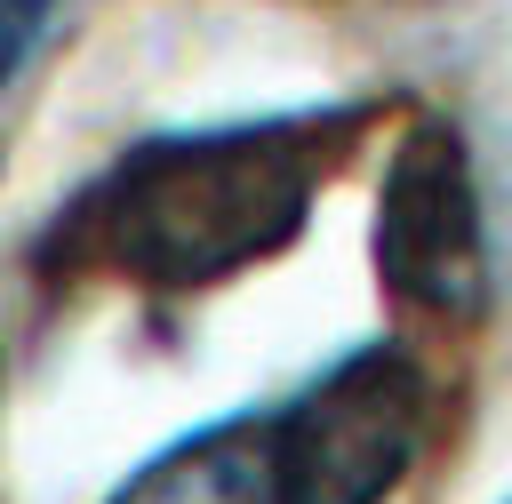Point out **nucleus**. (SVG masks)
Masks as SVG:
<instances>
[{"mask_svg":"<svg viewBox=\"0 0 512 504\" xmlns=\"http://www.w3.org/2000/svg\"><path fill=\"white\" fill-rule=\"evenodd\" d=\"M368 104L232 120V128H168L128 144L80 200L48 224V272H104L160 296L216 288L264 256H280L344 144L360 136Z\"/></svg>","mask_w":512,"mask_h":504,"instance_id":"1","label":"nucleus"},{"mask_svg":"<svg viewBox=\"0 0 512 504\" xmlns=\"http://www.w3.org/2000/svg\"><path fill=\"white\" fill-rule=\"evenodd\" d=\"M296 504H384L432 432V376L408 344H352L312 384L272 400Z\"/></svg>","mask_w":512,"mask_h":504,"instance_id":"2","label":"nucleus"},{"mask_svg":"<svg viewBox=\"0 0 512 504\" xmlns=\"http://www.w3.org/2000/svg\"><path fill=\"white\" fill-rule=\"evenodd\" d=\"M376 280L400 312L424 320H472L488 304V224H480V176L464 152V128L440 112H416L384 160L376 184Z\"/></svg>","mask_w":512,"mask_h":504,"instance_id":"3","label":"nucleus"},{"mask_svg":"<svg viewBox=\"0 0 512 504\" xmlns=\"http://www.w3.org/2000/svg\"><path fill=\"white\" fill-rule=\"evenodd\" d=\"M112 504H296V480H288V456H280V424H272V400L264 408H240V416H216L184 440H168L160 456H144Z\"/></svg>","mask_w":512,"mask_h":504,"instance_id":"4","label":"nucleus"},{"mask_svg":"<svg viewBox=\"0 0 512 504\" xmlns=\"http://www.w3.org/2000/svg\"><path fill=\"white\" fill-rule=\"evenodd\" d=\"M64 0H0V88L24 72V56L40 48V32L56 24Z\"/></svg>","mask_w":512,"mask_h":504,"instance_id":"5","label":"nucleus"}]
</instances>
